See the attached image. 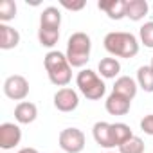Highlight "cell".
Returning a JSON list of instances; mask_svg holds the SVG:
<instances>
[{"mask_svg": "<svg viewBox=\"0 0 153 153\" xmlns=\"http://www.w3.org/2000/svg\"><path fill=\"white\" fill-rule=\"evenodd\" d=\"M38 115V108L34 103H29V101H22L16 105L15 108V119L20 123V124H31Z\"/></svg>", "mask_w": 153, "mask_h": 153, "instance_id": "12", "label": "cell"}, {"mask_svg": "<svg viewBox=\"0 0 153 153\" xmlns=\"http://www.w3.org/2000/svg\"><path fill=\"white\" fill-rule=\"evenodd\" d=\"M76 83H78V88L79 92L90 99V101H97L105 96L106 92V85L103 83V79L99 78V76L90 70V68H85L78 74V78H76Z\"/></svg>", "mask_w": 153, "mask_h": 153, "instance_id": "4", "label": "cell"}, {"mask_svg": "<svg viewBox=\"0 0 153 153\" xmlns=\"http://www.w3.org/2000/svg\"><path fill=\"white\" fill-rule=\"evenodd\" d=\"M119 153H144V142L140 137H131L124 144L119 146Z\"/></svg>", "mask_w": 153, "mask_h": 153, "instance_id": "22", "label": "cell"}, {"mask_svg": "<svg viewBox=\"0 0 153 153\" xmlns=\"http://www.w3.org/2000/svg\"><path fill=\"white\" fill-rule=\"evenodd\" d=\"M59 25H61V13H59V9L54 7V6L45 7L42 11V16H40V27L59 31Z\"/></svg>", "mask_w": 153, "mask_h": 153, "instance_id": "15", "label": "cell"}, {"mask_svg": "<svg viewBox=\"0 0 153 153\" xmlns=\"http://www.w3.org/2000/svg\"><path fill=\"white\" fill-rule=\"evenodd\" d=\"M90 49H92V40L87 33H74L68 42H67V59L70 67H85L87 61L90 59Z\"/></svg>", "mask_w": 153, "mask_h": 153, "instance_id": "3", "label": "cell"}, {"mask_svg": "<svg viewBox=\"0 0 153 153\" xmlns=\"http://www.w3.org/2000/svg\"><path fill=\"white\" fill-rule=\"evenodd\" d=\"M105 106H106V112L112 114V115H126L130 112V106H131V101L126 99L124 96L121 94H115L112 92L106 101H105Z\"/></svg>", "mask_w": 153, "mask_h": 153, "instance_id": "9", "label": "cell"}, {"mask_svg": "<svg viewBox=\"0 0 153 153\" xmlns=\"http://www.w3.org/2000/svg\"><path fill=\"white\" fill-rule=\"evenodd\" d=\"M92 133H94L96 142H97L101 148H114L112 124H110V123H105V121L96 123V124H94V128H92Z\"/></svg>", "mask_w": 153, "mask_h": 153, "instance_id": "10", "label": "cell"}, {"mask_svg": "<svg viewBox=\"0 0 153 153\" xmlns=\"http://www.w3.org/2000/svg\"><path fill=\"white\" fill-rule=\"evenodd\" d=\"M38 40L43 47H54L59 40V31L56 29H45V27H40L38 29Z\"/></svg>", "mask_w": 153, "mask_h": 153, "instance_id": "20", "label": "cell"}, {"mask_svg": "<svg viewBox=\"0 0 153 153\" xmlns=\"http://www.w3.org/2000/svg\"><path fill=\"white\" fill-rule=\"evenodd\" d=\"M79 105V97L76 94V90L72 88H59L56 94H54V106L59 110V112H74Z\"/></svg>", "mask_w": 153, "mask_h": 153, "instance_id": "8", "label": "cell"}, {"mask_svg": "<svg viewBox=\"0 0 153 153\" xmlns=\"http://www.w3.org/2000/svg\"><path fill=\"white\" fill-rule=\"evenodd\" d=\"M139 36H140V42L144 43V47L153 49V22H146L140 27Z\"/></svg>", "mask_w": 153, "mask_h": 153, "instance_id": "23", "label": "cell"}, {"mask_svg": "<svg viewBox=\"0 0 153 153\" xmlns=\"http://www.w3.org/2000/svg\"><path fill=\"white\" fill-rule=\"evenodd\" d=\"M20 43V33L7 24H0V49L9 51Z\"/></svg>", "mask_w": 153, "mask_h": 153, "instance_id": "11", "label": "cell"}, {"mask_svg": "<svg viewBox=\"0 0 153 153\" xmlns=\"http://www.w3.org/2000/svg\"><path fill=\"white\" fill-rule=\"evenodd\" d=\"M148 9L149 6L146 0H130V2H126V16L133 22L142 20L148 15Z\"/></svg>", "mask_w": 153, "mask_h": 153, "instance_id": "16", "label": "cell"}, {"mask_svg": "<svg viewBox=\"0 0 153 153\" xmlns=\"http://www.w3.org/2000/svg\"><path fill=\"white\" fill-rule=\"evenodd\" d=\"M140 130H142L144 133H148V135H153V114L142 117V121H140Z\"/></svg>", "mask_w": 153, "mask_h": 153, "instance_id": "24", "label": "cell"}, {"mask_svg": "<svg viewBox=\"0 0 153 153\" xmlns=\"http://www.w3.org/2000/svg\"><path fill=\"white\" fill-rule=\"evenodd\" d=\"M149 67H151V68H153V58H151V65H149Z\"/></svg>", "mask_w": 153, "mask_h": 153, "instance_id": "27", "label": "cell"}, {"mask_svg": "<svg viewBox=\"0 0 153 153\" xmlns=\"http://www.w3.org/2000/svg\"><path fill=\"white\" fill-rule=\"evenodd\" d=\"M15 16H16V4L13 0H2L0 2V22L7 24Z\"/></svg>", "mask_w": 153, "mask_h": 153, "instance_id": "21", "label": "cell"}, {"mask_svg": "<svg viewBox=\"0 0 153 153\" xmlns=\"http://www.w3.org/2000/svg\"><path fill=\"white\" fill-rule=\"evenodd\" d=\"M137 83L144 92H153V68L151 67H140L137 70Z\"/></svg>", "mask_w": 153, "mask_h": 153, "instance_id": "19", "label": "cell"}, {"mask_svg": "<svg viewBox=\"0 0 153 153\" xmlns=\"http://www.w3.org/2000/svg\"><path fill=\"white\" fill-rule=\"evenodd\" d=\"M45 70L52 85L56 87H67L72 79V67L67 59L65 54H61L59 51H51L45 54Z\"/></svg>", "mask_w": 153, "mask_h": 153, "instance_id": "1", "label": "cell"}, {"mask_svg": "<svg viewBox=\"0 0 153 153\" xmlns=\"http://www.w3.org/2000/svg\"><path fill=\"white\" fill-rule=\"evenodd\" d=\"M4 94L13 99V101H24L29 94V81L20 74L9 76V78L4 81Z\"/></svg>", "mask_w": 153, "mask_h": 153, "instance_id": "6", "label": "cell"}, {"mask_svg": "<svg viewBox=\"0 0 153 153\" xmlns=\"http://www.w3.org/2000/svg\"><path fill=\"white\" fill-rule=\"evenodd\" d=\"M105 49L117 58H133L139 52V42L131 33H123V31H114L105 36Z\"/></svg>", "mask_w": 153, "mask_h": 153, "instance_id": "2", "label": "cell"}, {"mask_svg": "<svg viewBox=\"0 0 153 153\" xmlns=\"http://www.w3.org/2000/svg\"><path fill=\"white\" fill-rule=\"evenodd\" d=\"M22 140V130L15 123H4L0 124V148L2 149H13Z\"/></svg>", "mask_w": 153, "mask_h": 153, "instance_id": "7", "label": "cell"}, {"mask_svg": "<svg viewBox=\"0 0 153 153\" xmlns=\"http://www.w3.org/2000/svg\"><path fill=\"white\" fill-rule=\"evenodd\" d=\"M133 137V131L128 124L124 123H114L112 124V139H114V146H121L126 140H130Z\"/></svg>", "mask_w": 153, "mask_h": 153, "instance_id": "17", "label": "cell"}, {"mask_svg": "<svg viewBox=\"0 0 153 153\" xmlns=\"http://www.w3.org/2000/svg\"><path fill=\"white\" fill-rule=\"evenodd\" d=\"M99 72H101L103 78L112 79V78H115V76L121 72V63L115 58H103L99 61Z\"/></svg>", "mask_w": 153, "mask_h": 153, "instance_id": "18", "label": "cell"}, {"mask_svg": "<svg viewBox=\"0 0 153 153\" xmlns=\"http://www.w3.org/2000/svg\"><path fill=\"white\" fill-rule=\"evenodd\" d=\"M18 153H38V149H34V148H24V149H20Z\"/></svg>", "mask_w": 153, "mask_h": 153, "instance_id": "26", "label": "cell"}, {"mask_svg": "<svg viewBox=\"0 0 153 153\" xmlns=\"http://www.w3.org/2000/svg\"><path fill=\"white\" fill-rule=\"evenodd\" d=\"M61 6L65 9H70V11H79V9H83L87 6V2H85V0H79V2H67V0H63Z\"/></svg>", "mask_w": 153, "mask_h": 153, "instance_id": "25", "label": "cell"}, {"mask_svg": "<svg viewBox=\"0 0 153 153\" xmlns=\"http://www.w3.org/2000/svg\"><path fill=\"white\" fill-rule=\"evenodd\" d=\"M97 7L108 15L112 20H121L126 16V0H108V2H99Z\"/></svg>", "mask_w": 153, "mask_h": 153, "instance_id": "13", "label": "cell"}, {"mask_svg": "<svg viewBox=\"0 0 153 153\" xmlns=\"http://www.w3.org/2000/svg\"><path fill=\"white\" fill-rule=\"evenodd\" d=\"M59 146L67 153H81L85 148V133L79 128H65L61 130L59 137Z\"/></svg>", "mask_w": 153, "mask_h": 153, "instance_id": "5", "label": "cell"}, {"mask_svg": "<svg viewBox=\"0 0 153 153\" xmlns=\"http://www.w3.org/2000/svg\"><path fill=\"white\" fill-rule=\"evenodd\" d=\"M112 92L121 94V96H124L126 99L131 101L137 96V83H135V79L130 78V76H121V78L115 79V85H114Z\"/></svg>", "mask_w": 153, "mask_h": 153, "instance_id": "14", "label": "cell"}]
</instances>
